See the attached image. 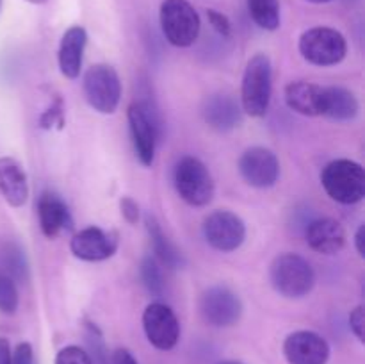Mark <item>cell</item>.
<instances>
[{"label": "cell", "instance_id": "cell-30", "mask_svg": "<svg viewBox=\"0 0 365 364\" xmlns=\"http://www.w3.org/2000/svg\"><path fill=\"white\" fill-rule=\"evenodd\" d=\"M207 18H209L210 25H212L214 31H216L217 34L223 36V38H230L232 24L223 13H220V11H216V9H209L207 11Z\"/></svg>", "mask_w": 365, "mask_h": 364}, {"label": "cell", "instance_id": "cell-19", "mask_svg": "<svg viewBox=\"0 0 365 364\" xmlns=\"http://www.w3.org/2000/svg\"><path fill=\"white\" fill-rule=\"evenodd\" d=\"M39 227L46 238L53 239L66 228H71V216L68 206L56 193H41L38 200Z\"/></svg>", "mask_w": 365, "mask_h": 364}, {"label": "cell", "instance_id": "cell-29", "mask_svg": "<svg viewBox=\"0 0 365 364\" xmlns=\"http://www.w3.org/2000/svg\"><path fill=\"white\" fill-rule=\"evenodd\" d=\"M39 125L43 128H52L53 125H57L59 128L64 127V111H63V100L56 98V102L41 114L39 118Z\"/></svg>", "mask_w": 365, "mask_h": 364}, {"label": "cell", "instance_id": "cell-2", "mask_svg": "<svg viewBox=\"0 0 365 364\" xmlns=\"http://www.w3.org/2000/svg\"><path fill=\"white\" fill-rule=\"evenodd\" d=\"M269 280L274 291L285 298H303L309 295L316 284L314 268L305 257L298 253L285 252L273 259L269 268Z\"/></svg>", "mask_w": 365, "mask_h": 364}, {"label": "cell", "instance_id": "cell-18", "mask_svg": "<svg viewBox=\"0 0 365 364\" xmlns=\"http://www.w3.org/2000/svg\"><path fill=\"white\" fill-rule=\"evenodd\" d=\"M86 45H88V32L81 25L70 27L61 38L57 61H59L61 74L66 79H77L81 75Z\"/></svg>", "mask_w": 365, "mask_h": 364}, {"label": "cell", "instance_id": "cell-11", "mask_svg": "<svg viewBox=\"0 0 365 364\" xmlns=\"http://www.w3.org/2000/svg\"><path fill=\"white\" fill-rule=\"evenodd\" d=\"M203 320L217 328L234 327L242 316V302L232 289L225 285L209 288L200 298Z\"/></svg>", "mask_w": 365, "mask_h": 364}, {"label": "cell", "instance_id": "cell-15", "mask_svg": "<svg viewBox=\"0 0 365 364\" xmlns=\"http://www.w3.org/2000/svg\"><path fill=\"white\" fill-rule=\"evenodd\" d=\"M305 239L314 252L335 256L346 246V231L334 218H316L307 223Z\"/></svg>", "mask_w": 365, "mask_h": 364}, {"label": "cell", "instance_id": "cell-5", "mask_svg": "<svg viewBox=\"0 0 365 364\" xmlns=\"http://www.w3.org/2000/svg\"><path fill=\"white\" fill-rule=\"evenodd\" d=\"M173 184L178 196L192 207L207 206L214 196V178L198 157L185 156L178 161L173 171Z\"/></svg>", "mask_w": 365, "mask_h": 364}, {"label": "cell", "instance_id": "cell-36", "mask_svg": "<svg viewBox=\"0 0 365 364\" xmlns=\"http://www.w3.org/2000/svg\"><path fill=\"white\" fill-rule=\"evenodd\" d=\"M364 243H365V227L364 225H360L359 231H356V234H355V246H356V252H359L360 257H365Z\"/></svg>", "mask_w": 365, "mask_h": 364}, {"label": "cell", "instance_id": "cell-39", "mask_svg": "<svg viewBox=\"0 0 365 364\" xmlns=\"http://www.w3.org/2000/svg\"><path fill=\"white\" fill-rule=\"evenodd\" d=\"M31 2H34V4H39V2H45V0H31Z\"/></svg>", "mask_w": 365, "mask_h": 364}, {"label": "cell", "instance_id": "cell-40", "mask_svg": "<svg viewBox=\"0 0 365 364\" xmlns=\"http://www.w3.org/2000/svg\"><path fill=\"white\" fill-rule=\"evenodd\" d=\"M0 6H2V0H0Z\"/></svg>", "mask_w": 365, "mask_h": 364}, {"label": "cell", "instance_id": "cell-35", "mask_svg": "<svg viewBox=\"0 0 365 364\" xmlns=\"http://www.w3.org/2000/svg\"><path fill=\"white\" fill-rule=\"evenodd\" d=\"M0 364H13V359H11V345L6 338H0Z\"/></svg>", "mask_w": 365, "mask_h": 364}, {"label": "cell", "instance_id": "cell-34", "mask_svg": "<svg viewBox=\"0 0 365 364\" xmlns=\"http://www.w3.org/2000/svg\"><path fill=\"white\" fill-rule=\"evenodd\" d=\"M113 364H139L127 348H118L113 353Z\"/></svg>", "mask_w": 365, "mask_h": 364}, {"label": "cell", "instance_id": "cell-31", "mask_svg": "<svg viewBox=\"0 0 365 364\" xmlns=\"http://www.w3.org/2000/svg\"><path fill=\"white\" fill-rule=\"evenodd\" d=\"M120 209L121 216H123L130 225H135L139 221V218H141V211H139L138 202H135L134 198H130V196H123V198L120 200Z\"/></svg>", "mask_w": 365, "mask_h": 364}, {"label": "cell", "instance_id": "cell-16", "mask_svg": "<svg viewBox=\"0 0 365 364\" xmlns=\"http://www.w3.org/2000/svg\"><path fill=\"white\" fill-rule=\"evenodd\" d=\"M202 114L205 123L220 132L239 127L242 120L241 106L228 93H214V95L207 96L202 107Z\"/></svg>", "mask_w": 365, "mask_h": 364}, {"label": "cell", "instance_id": "cell-12", "mask_svg": "<svg viewBox=\"0 0 365 364\" xmlns=\"http://www.w3.org/2000/svg\"><path fill=\"white\" fill-rule=\"evenodd\" d=\"M239 173L253 188H273L280 177V161L273 150L252 146L245 150L239 159Z\"/></svg>", "mask_w": 365, "mask_h": 364}, {"label": "cell", "instance_id": "cell-26", "mask_svg": "<svg viewBox=\"0 0 365 364\" xmlns=\"http://www.w3.org/2000/svg\"><path fill=\"white\" fill-rule=\"evenodd\" d=\"M18 289L9 275L0 273V313L14 314L18 309Z\"/></svg>", "mask_w": 365, "mask_h": 364}, {"label": "cell", "instance_id": "cell-14", "mask_svg": "<svg viewBox=\"0 0 365 364\" xmlns=\"http://www.w3.org/2000/svg\"><path fill=\"white\" fill-rule=\"evenodd\" d=\"M284 355L289 364H327L330 345L312 330H296L284 341Z\"/></svg>", "mask_w": 365, "mask_h": 364}, {"label": "cell", "instance_id": "cell-1", "mask_svg": "<svg viewBox=\"0 0 365 364\" xmlns=\"http://www.w3.org/2000/svg\"><path fill=\"white\" fill-rule=\"evenodd\" d=\"M273 93V68L266 54H255L246 63L241 84V109L252 118L266 116Z\"/></svg>", "mask_w": 365, "mask_h": 364}, {"label": "cell", "instance_id": "cell-27", "mask_svg": "<svg viewBox=\"0 0 365 364\" xmlns=\"http://www.w3.org/2000/svg\"><path fill=\"white\" fill-rule=\"evenodd\" d=\"M56 364H93L91 355L77 345L64 346L56 355Z\"/></svg>", "mask_w": 365, "mask_h": 364}, {"label": "cell", "instance_id": "cell-32", "mask_svg": "<svg viewBox=\"0 0 365 364\" xmlns=\"http://www.w3.org/2000/svg\"><path fill=\"white\" fill-rule=\"evenodd\" d=\"M349 328L355 334V338L359 339L360 343H364V330H365V310L364 305L355 307L349 314Z\"/></svg>", "mask_w": 365, "mask_h": 364}, {"label": "cell", "instance_id": "cell-23", "mask_svg": "<svg viewBox=\"0 0 365 364\" xmlns=\"http://www.w3.org/2000/svg\"><path fill=\"white\" fill-rule=\"evenodd\" d=\"M252 20L264 31L280 27V2L278 0H246Z\"/></svg>", "mask_w": 365, "mask_h": 364}, {"label": "cell", "instance_id": "cell-24", "mask_svg": "<svg viewBox=\"0 0 365 364\" xmlns=\"http://www.w3.org/2000/svg\"><path fill=\"white\" fill-rule=\"evenodd\" d=\"M139 273H141V280L145 284V288L148 289L152 295L159 296L164 291V278H163V270H160V263L153 256H146L141 261V266H139Z\"/></svg>", "mask_w": 365, "mask_h": 364}, {"label": "cell", "instance_id": "cell-21", "mask_svg": "<svg viewBox=\"0 0 365 364\" xmlns=\"http://www.w3.org/2000/svg\"><path fill=\"white\" fill-rule=\"evenodd\" d=\"M360 103L355 93L342 86L324 88L323 116L334 121H351L359 116Z\"/></svg>", "mask_w": 365, "mask_h": 364}, {"label": "cell", "instance_id": "cell-22", "mask_svg": "<svg viewBox=\"0 0 365 364\" xmlns=\"http://www.w3.org/2000/svg\"><path fill=\"white\" fill-rule=\"evenodd\" d=\"M145 225L146 231H148L150 234V239H152L153 252H155L153 257H155L163 266L170 268V270H178V268L184 266V256H182V252L171 243V239L164 234L159 221H157L152 214H146Z\"/></svg>", "mask_w": 365, "mask_h": 364}, {"label": "cell", "instance_id": "cell-17", "mask_svg": "<svg viewBox=\"0 0 365 364\" xmlns=\"http://www.w3.org/2000/svg\"><path fill=\"white\" fill-rule=\"evenodd\" d=\"M285 103L302 116H323L324 88L307 81H296L285 88Z\"/></svg>", "mask_w": 365, "mask_h": 364}, {"label": "cell", "instance_id": "cell-7", "mask_svg": "<svg viewBox=\"0 0 365 364\" xmlns=\"http://www.w3.org/2000/svg\"><path fill=\"white\" fill-rule=\"evenodd\" d=\"M299 54L303 59L316 66H335L348 54L344 34L331 27H312L299 38Z\"/></svg>", "mask_w": 365, "mask_h": 364}, {"label": "cell", "instance_id": "cell-20", "mask_svg": "<svg viewBox=\"0 0 365 364\" xmlns=\"http://www.w3.org/2000/svg\"><path fill=\"white\" fill-rule=\"evenodd\" d=\"M0 193L11 207H21L29 198L27 173L13 157H0Z\"/></svg>", "mask_w": 365, "mask_h": 364}, {"label": "cell", "instance_id": "cell-10", "mask_svg": "<svg viewBox=\"0 0 365 364\" xmlns=\"http://www.w3.org/2000/svg\"><path fill=\"white\" fill-rule=\"evenodd\" d=\"M143 328L150 345L163 352H170L180 339V323L177 314L166 303L153 302L143 313Z\"/></svg>", "mask_w": 365, "mask_h": 364}, {"label": "cell", "instance_id": "cell-4", "mask_svg": "<svg viewBox=\"0 0 365 364\" xmlns=\"http://www.w3.org/2000/svg\"><path fill=\"white\" fill-rule=\"evenodd\" d=\"M127 118L139 163L143 166H152L155 161L157 141L163 136V120L150 102H132Z\"/></svg>", "mask_w": 365, "mask_h": 364}, {"label": "cell", "instance_id": "cell-9", "mask_svg": "<svg viewBox=\"0 0 365 364\" xmlns=\"http://www.w3.org/2000/svg\"><path fill=\"white\" fill-rule=\"evenodd\" d=\"M202 231L205 241L220 252H234L246 239V225L242 218L227 209L207 214Z\"/></svg>", "mask_w": 365, "mask_h": 364}, {"label": "cell", "instance_id": "cell-33", "mask_svg": "<svg viewBox=\"0 0 365 364\" xmlns=\"http://www.w3.org/2000/svg\"><path fill=\"white\" fill-rule=\"evenodd\" d=\"M11 359L13 364H34V350L31 343L24 341L16 345L14 352H11Z\"/></svg>", "mask_w": 365, "mask_h": 364}, {"label": "cell", "instance_id": "cell-8", "mask_svg": "<svg viewBox=\"0 0 365 364\" xmlns=\"http://www.w3.org/2000/svg\"><path fill=\"white\" fill-rule=\"evenodd\" d=\"M86 100L100 114H113L121 100V81L109 64H93L82 79Z\"/></svg>", "mask_w": 365, "mask_h": 364}, {"label": "cell", "instance_id": "cell-13", "mask_svg": "<svg viewBox=\"0 0 365 364\" xmlns=\"http://www.w3.org/2000/svg\"><path fill=\"white\" fill-rule=\"evenodd\" d=\"M120 246V234L116 231H103L100 227H86L71 238L70 250L77 259L88 263H100L110 259Z\"/></svg>", "mask_w": 365, "mask_h": 364}, {"label": "cell", "instance_id": "cell-38", "mask_svg": "<svg viewBox=\"0 0 365 364\" xmlns=\"http://www.w3.org/2000/svg\"><path fill=\"white\" fill-rule=\"evenodd\" d=\"M307 2H312V4H327L330 0H307Z\"/></svg>", "mask_w": 365, "mask_h": 364}, {"label": "cell", "instance_id": "cell-37", "mask_svg": "<svg viewBox=\"0 0 365 364\" xmlns=\"http://www.w3.org/2000/svg\"><path fill=\"white\" fill-rule=\"evenodd\" d=\"M217 364H245V363H241V360H232V359H228V360H221V363H217Z\"/></svg>", "mask_w": 365, "mask_h": 364}, {"label": "cell", "instance_id": "cell-25", "mask_svg": "<svg viewBox=\"0 0 365 364\" xmlns=\"http://www.w3.org/2000/svg\"><path fill=\"white\" fill-rule=\"evenodd\" d=\"M4 257H6V268L9 271V277L18 282H27L29 263L21 246L16 243H9V245H6Z\"/></svg>", "mask_w": 365, "mask_h": 364}, {"label": "cell", "instance_id": "cell-6", "mask_svg": "<svg viewBox=\"0 0 365 364\" xmlns=\"http://www.w3.org/2000/svg\"><path fill=\"white\" fill-rule=\"evenodd\" d=\"M160 29L173 46H191L198 39L202 21L189 0H164L160 4Z\"/></svg>", "mask_w": 365, "mask_h": 364}, {"label": "cell", "instance_id": "cell-28", "mask_svg": "<svg viewBox=\"0 0 365 364\" xmlns=\"http://www.w3.org/2000/svg\"><path fill=\"white\" fill-rule=\"evenodd\" d=\"M88 341L89 346L93 350V355H95V360L93 364H109L107 360V352H106V345H103L102 339V332L98 330V327L93 323H88Z\"/></svg>", "mask_w": 365, "mask_h": 364}, {"label": "cell", "instance_id": "cell-3", "mask_svg": "<svg viewBox=\"0 0 365 364\" xmlns=\"http://www.w3.org/2000/svg\"><path fill=\"white\" fill-rule=\"evenodd\" d=\"M321 184L331 200L353 206L365 196V170L356 161L335 159L321 171Z\"/></svg>", "mask_w": 365, "mask_h": 364}]
</instances>
